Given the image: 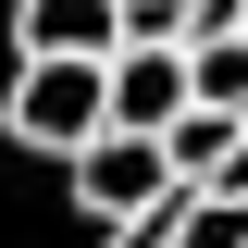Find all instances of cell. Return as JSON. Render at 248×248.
I'll return each mask as SVG.
<instances>
[{
	"label": "cell",
	"mask_w": 248,
	"mask_h": 248,
	"mask_svg": "<svg viewBox=\"0 0 248 248\" xmlns=\"http://www.w3.org/2000/svg\"><path fill=\"white\" fill-rule=\"evenodd\" d=\"M0 124H13V149L75 161L87 137H112V62H99V50H25V62H13Z\"/></svg>",
	"instance_id": "1"
},
{
	"label": "cell",
	"mask_w": 248,
	"mask_h": 248,
	"mask_svg": "<svg viewBox=\"0 0 248 248\" xmlns=\"http://www.w3.org/2000/svg\"><path fill=\"white\" fill-rule=\"evenodd\" d=\"M62 199H75L87 223H137V211H161V199H186V174H174V137H137V124L87 137V149L62 161Z\"/></svg>",
	"instance_id": "2"
},
{
	"label": "cell",
	"mask_w": 248,
	"mask_h": 248,
	"mask_svg": "<svg viewBox=\"0 0 248 248\" xmlns=\"http://www.w3.org/2000/svg\"><path fill=\"white\" fill-rule=\"evenodd\" d=\"M186 112H199V50H174V37H124V50H112V124L174 137Z\"/></svg>",
	"instance_id": "3"
},
{
	"label": "cell",
	"mask_w": 248,
	"mask_h": 248,
	"mask_svg": "<svg viewBox=\"0 0 248 248\" xmlns=\"http://www.w3.org/2000/svg\"><path fill=\"white\" fill-rule=\"evenodd\" d=\"M13 37L25 50H124V0H13Z\"/></svg>",
	"instance_id": "4"
},
{
	"label": "cell",
	"mask_w": 248,
	"mask_h": 248,
	"mask_svg": "<svg viewBox=\"0 0 248 248\" xmlns=\"http://www.w3.org/2000/svg\"><path fill=\"white\" fill-rule=\"evenodd\" d=\"M236 149H248V112H211V99H199V112L174 124V174H186V186H211Z\"/></svg>",
	"instance_id": "5"
},
{
	"label": "cell",
	"mask_w": 248,
	"mask_h": 248,
	"mask_svg": "<svg viewBox=\"0 0 248 248\" xmlns=\"http://www.w3.org/2000/svg\"><path fill=\"white\" fill-rule=\"evenodd\" d=\"M174 248H248V199H236V186H186Z\"/></svg>",
	"instance_id": "6"
},
{
	"label": "cell",
	"mask_w": 248,
	"mask_h": 248,
	"mask_svg": "<svg viewBox=\"0 0 248 248\" xmlns=\"http://www.w3.org/2000/svg\"><path fill=\"white\" fill-rule=\"evenodd\" d=\"M199 99H211V112H248V25L199 37Z\"/></svg>",
	"instance_id": "7"
},
{
	"label": "cell",
	"mask_w": 248,
	"mask_h": 248,
	"mask_svg": "<svg viewBox=\"0 0 248 248\" xmlns=\"http://www.w3.org/2000/svg\"><path fill=\"white\" fill-rule=\"evenodd\" d=\"M174 223H186V199H161V211H137V223H99V248H174Z\"/></svg>",
	"instance_id": "8"
}]
</instances>
